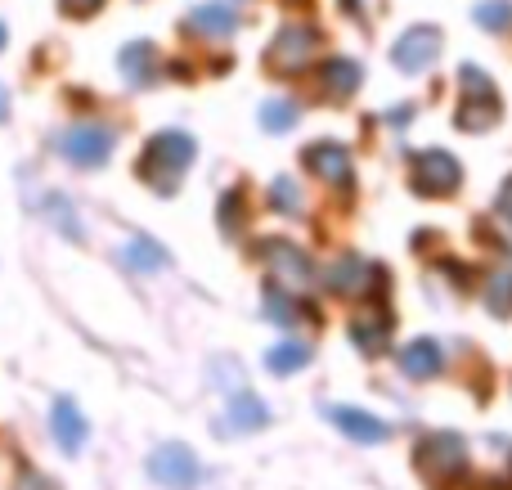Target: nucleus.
Instances as JSON below:
<instances>
[{
	"label": "nucleus",
	"instance_id": "obj_1",
	"mask_svg": "<svg viewBox=\"0 0 512 490\" xmlns=\"http://www.w3.org/2000/svg\"><path fill=\"white\" fill-rule=\"evenodd\" d=\"M194 162V140L185 131H158L140 153V180L153 189V194H176L180 176Z\"/></svg>",
	"mask_w": 512,
	"mask_h": 490
},
{
	"label": "nucleus",
	"instance_id": "obj_2",
	"mask_svg": "<svg viewBox=\"0 0 512 490\" xmlns=\"http://www.w3.org/2000/svg\"><path fill=\"white\" fill-rule=\"evenodd\" d=\"M117 149V131L104 122H77L68 135H63V158L72 167H104L108 153Z\"/></svg>",
	"mask_w": 512,
	"mask_h": 490
},
{
	"label": "nucleus",
	"instance_id": "obj_3",
	"mask_svg": "<svg viewBox=\"0 0 512 490\" xmlns=\"http://www.w3.org/2000/svg\"><path fill=\"white\" fill-rule=\"evenodd\" d=\"M418 468H423L432 482H445V477H459L468 468V446H463L459 432H432L418 446Z\"/></svg>",
	"mask_w": 512,
	"mask_h": 490
},
{
	"label": "nucleus",
	"instance_id": "obj_4",
	"mask_svg": "<svg viewBox=\"0 0 512 490\" xmlns=\"http://www.w3.org/2000/svg\"><path fill=\"white\" fill-rule=\"evenodd\" d=\"M409 180H414V189L423 198H445V194L459 189L463 171H459V162H454L450 153L427 149V153H414V171H409Z\"/></svg>",
	"mask_w": 512,
	"mask_h": 490
},
{
	"label": "nucleus",
	"instance_id": "obj_5",
	"mask_svg": "<svg viewBox=\"0 0 512 490\" xmlns=\"http://www.w3.org/2000/svg\"><path fill=\"white\" fill-rule=\"evenodd\" d=\"M149 477L167 490H194L198 477H203V468H198V459L189 446H158L149 455Z\"/></svg>",
	"mask_w": 512,
	"mask_h": 490
},
{
	"label": "nucleus",
	"instance_id": "obj_6",
	"mask_svg": "<svg viewBox=\"0 0 512 490\" xmlns=\"http://www.w3.org/2000/svg\"><path fill=\"white\" fill-rule=\"evenodd\" d=\"M315 45H319V36L310 32V27H283L270 45V68H279V72L306 68V63L315 59Z\"/></svg>",
	"mask_w": 512,
	"mask_h": 490
},
{
	"label": "nucleus",
	"instance_id": "obj_7",
	"mask_svg": "<svg viewBox=\"0 0 512 490\" xmlns=\"http://www.w3.org/2000/svg\"><path fill=\"white\" fill-rule=\"evenodd\" d=\"M463 86H468V104L459 108V126L463 131H477V126H490L499 117V108H481V99H495V86H490V77L486 72H477L468 63V68H463Z\"/></svg>",
	"mask_w": 512,
	"mask_h": 490
},
{
	"label": "nucleus",
	"instance_id": "obj_8",
	"mask_svg": "<svg viewBox=\"0 0 512 490\" xmlns=\"http://www.w3.org/2000/svg\"><path fill=\"white\" fill-rule=\"evenodd\" d=\"M261 257L270 261V270H274V275H283L288 284H310V279H315L310 257L297 248V243H288V239H265L261 243Z\"/></svg>",
	"mask_w": 512,
	"mask_h": 490
},
{
	"label": "nucleus",
	"instance_id": "obj_9",
	"mask_svg": "<svg viewBox=\"0 0 512 490\" xmlns=\"http://www.w3.org/2000/svg\"><path fill=\"white\" fill-rule=\"evenodd\" d=\"M441 50V32L436 27H414L396 41V68L400 72H423Z\"/></svg>",
	"mask_w": 512,
	"mask_h": 490
},
{
	"label": "nucleus",
	"instance_id": "obj_10",
	"mask_svg": "<svg viewBox=\"0 0 512 490\" xmlns=\"http://www.w3.org/2000/svg\"><path fill=\"white\" fill-rule=\"evenodd\" d=\"M306 167L315 171L328 185H351V153L342 144H310L306 149Z\"/></svg>",
	"mask_w": 512,
	"mask_h": 490
},
{
	"label": "nucleus",
	"instance_id": "obj_11",
	"mask_svg": "<svg viewBox=\"0 0 512 490\" xmlns=\"http://www.w3.org/2000/svg\"><path fill=\"white\" fill-rule=\"evenodd\" d=\"M50 428H54V441H59L68 455H77L81 446H86V437H90V428H86V419H81V410L72 401H54V410H50Z\"/></svg>",
	"mask_w": 512,
	"mask_h": 490
},
{
	"label": "nucleus",
	"instance_id": "obj_12",
	"mask_svg": "<svg viewBox=\"0 0 512 490\" xmlns=\"http://www.w3.org/2000/svg\"><path fill=\"white\" fill-rule=\"evenodd\" d=\"M328 419L337 423V428L346 432V437H355V441H387L391 437V428L382 419H373V414H364V410H351V405H333L328 410Z\"/></svg>",
	"mask_w": 512,
	"mask_h": 490
},
{
	"label": "nucleus",
	"instance_id": "obj_13",
	"mask_svg": "<svg viewBox=\"0 0 512 490\" xmlns=\"http://www.w3.org/2000/svg\"><path fill=\"white\" fill-rule=\"evenodd\" d=\"M400 365H405L409 378H436L441 374V365H445V356H441V347H436L432 338H418V342H409V347L400 351Z\"/></svg>",
	"mask_w": 512,
	"mask_h": 490
},
{
	"label": "nucleus",
	"instance_id": "obj_14",
	"mask_svg": "<svg viewBox=\"0 0 512 490\" xmlns=\"http://www.w3.org/2000/svg\"><path fill=\"white\" fill-rule=\"evenodd\" d=\"M265 423H270V410H265L252 392H239L230 401V414H225V428L230 432H256V428H265Z\"/></svg>",
	"mask_w": 512,
	"mask_h": 490
},
{
	"label": "nucleus",
	"instance_id": "obj_15",
	"mask_svg": "<svg viewBox=\"0 0 512 490\" xmlns=\"http://www.w3.org/2000/svg\"><path fill=\"white\" fill-rule=\"evenodd\" d=\"M122 72L131 86H149L153 77H158V54H153V45H126L122 50Z\"/></svg>",
	"mask_w": 512,
	"mask_h": 490
},
{
	"label": "nucleus",
	"instance_id": "obj_16",
	"mask_svg": "<svg viewBox=\"0 0 512 490\" xmlns=\"http://www.w3.org/2000/svg\"><path fill=\"white\" fill-rule=\"evenodd\" d=\"M126 266L144 270V275H158V270L171 266V257H167V248H158V243L149 239V234H140V239L126 243Z\"/></svg>",
	"mask_w": 512,
	"mask_h": 490
},
{
	"label": "nucleus",
	"instance_id": "obj_17",
	"mask_svg": "<svg viewBox=\"0 0 512 490\" xmlns=\"http://www.w3.org/2000/svg\"><path fill=\"white\" fill-rule=\"evenodd\" d=\"M189 27L203 36H230L234 27H239V18H234L230 5H198L194 18H189Z\"/></svg>",
	"mask_w": 512,
	"mask_h": 490
},
{
	"label": "nucleus",
	"instance_id": "obj_18",
	"mask_svg": "<svg viewBox=\"0 0 512 490\" xmlns=\"http://www.w3.org/2000/svg\"><path fill=\"white\" fill-rule=\"evenodd\" d=\"M369 279H373V266H364L360 257H342L328 270V284H333L337 293H355V288H364Z\"/></svg>",
	"mask_w": 512,
	"mask_h": 490
},
{
	"label": "nucleus",
	"instance_id": "obj_19",
	"mask_svg": "<svg viewBox=\"0 0 512 490\" xmlns=\"http://www.w3.org/2000/svg\"><path fill=\"white\" fill-rule=\"evenodd\" d=\"M324 86H328V95H337V99L355 95V86H360V63L333 59V63L324 68Z\"/></svg>",
	"mask_w": 512,
	"mask_h": 490
},
{
	"label": "nucleus",
	"instance_id": "obj_20",
	"mask_svg": "<svg viewBox=\"0 0 512 490\" xmlns=\"http://www.w3.org/2000/svg\"><path fill=\"white\" fill-rule=\"evenodd\" d=\"M306 360H310V347H306V342H279V347H270L265 365H270L274 374H297Z\"/></svg>",
	"mask_w": 512,
	"mask_h": 490
},
{
	"label": "nucleus",
	"instance_id": "obj_21",
	"mask_svg": "<svg viewBox=\"0 0 512 490\" xmlns=\"http://www.w3.org/2000/svg\"><path fill=\"white\" fill-rule=\"evenodd\" d=\"M261 122H265V131H288V126L297 122V104H288V99H270V104L261 108Z\"/></svg>",
	"mask_w": 512,
	"mask_h": 490
},
{
	"label": "nucleus",
	"instance_id": "obj_22",
	"mask_svg": "<svg viewBox=\"0 0 512 490\" xmlns=\"http://www.w3.org/2000/svg\"><path fill=\"white\" fill-rule=\"evenodd\" d=\"M490 311L495 315H508V306H512V270H504V275H495L490 279Z\"/></svg>",
	"mask_w": 512,
	"mask_h": 490
},
{
	"label": "nucleus",
	"instance_id": "obj_23",
	"mask_svg": "<svg viewBox=\"0 0 512 490\" xmlns=\"http://www.w3.org/2000/svg\"><path fill=\"white\" fill-rule=\"evenodd\" d=\"M265 315H270L274 324H292L297 320V306H292V297H283L279 288H270V293H265Z\"/></svg>",
	"mask_w": 512,
	"mask_h": 490
},
{
	"label": "nucleus",
	"instance_id": "obj_24",
	"mask_svg": "<svg viewBox=\"0 0 512 490\" xmlns=\"http://www.w3.org/2000/svg\"><path fill=\"white\" fill-rule=\"evenodd\" d=\"M508 18H512V5H508V0H490V5H481V9H477V23H481V27H490V32L508 27Z\"/></svg>",
	"mask_w": 512,
	"mask_h": 490
},
{
	"label": "nucleus",
	"instance_id": "obj_25",
	"mask_svg": "<svg viewBox=\"0 0 512 490\" xmlns=\"http://www.w3.org/2000/svg\"><path fill=\"white\" fill-rule=\"evenodd\" d=\"M270 203L279 207V212H301V198H297V185H292V180H274L270 185Z\"/></svg>",
	"mask_w": 512,
	"mask_h": 490
},
{
	"label": "nucleus",
	"instance_id": "obj_26",
	"mask_svg": "<svg viewBox=\"0 0 512 490\" xmlns=\"http://www.w3.org/2000/svg\"><path fill=\"white\" fill-rule=\"evenodd\" d=\"M351 338L360 342V351H382V338H387V324H351Z\"/></svg>",
	"mask_w": 512,
	"mask_h": 490
},
{
	"label": "nucleus",
	"instance_id": "obj_27",
	"mask_svg": "<svg viewBox=\"0 0 512 490\" xmlns=\"http://www.w3.org/2000/svg\"><path fill=\"white\" fill-rule=\"evenodd\" d=\"M59 5L68 9L72 18H90V14H95V9H99V5H104V0H59Z\"/></svg>",
	"mask_w": 512,
	"mask_h": 490
},
{
	"label": "nucleus",
	"instance_id": "obj_28",
	"mask_svg": "<svg viewBox=\"0 0 512 490\" xmlns=\"http://www.w3.org/2000/svg\"><path fill=\"white\" fill-rule=\"evenodd\" d=\"M499 212H504V216H512V180L504 185V198H499Z\"/></svg>",
	"mask_w": 512,
	"mask_h": 490
},
{
	"label": "nucleus",
	"instance_id": "obj_29",
	"mask_svg": "<svg viewBox=\"0 0 512 490\" xmlns=\"http://www.w3.org/2000/svg\"><path fill=\"white\" fill-rule=\"evenodd\" d=\"M5 117H9V95L0 90V122H5Z\"/></svg>",
	"mask_w": 512,
	"mask_h": 490
},
{
	"label": "nucleus",
	"instance_id": "obj_30",
	"mask_svg": "<svg viewBox=\"0 0 512 490\" xmlns=\"http://www.w3.org/2000/svg\"><path fill=\"white\" fill-rule=\"evenodd\" d=\"M0 45H5V27H0Z\"/></svg>",
	"mask_w": 512,
	"mask_h": 490
}]
</instances>
